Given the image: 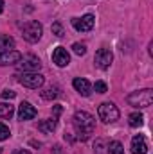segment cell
I'll return each mask as SVG.
<instances>
[{"instance_id":"cell-1","label":"cell","mask_w":153,"mask_h":154,"mask_svg":"<svg viewBox=\"0 0 153 154\" xmlns=\"http://www.w3.org/2000/svg\"><path fill=\"white\" fill-rule=\"evenodd\" d=\"M72 124H74V129L77 133V138L83 140V142L88 140V136L96 129V118L86 111H77L72 118Z\"/></svg>"},{"instance_id":"cell-2","label":"cell","mask_w":153,"mask_h":154,"mask_svg":"<svg viewBox=\"0 0 153 154\" xmlns=\"http://www.w3.org/2000/svg\"><path fill=\"white\" fill-rule=\"evenodd\" d=\"M128 104L133 106V108H150L153 102V90L146 88V90H139V91H133L126 97Z\"/></svg>"},{"instance_id":"cell-3","label":"cell","mask_w":153,"mask_h":154,"mask_svg":"<svg viewBox=\"0 0 153 154\" xmlns=\"http://www.w3.org/2000/svg\"><path fill=\"white\" fill-rule=\"evenodd\" d=\"M16 81H18L22 86H25V88L38 90V88L43 86L45 77L41 75V74H38V72H22V74L16 75Z\"/></svg>"},{"instance_id":"cell-4","label":"cell","mask_w":153,"mask_h":154,"mask_svg":"<svg viewBox=\"0 0 153 154\" xmlns=\"http://www.w3.org/2000/svg\"><path fill=\"white\" fill-rule=\"evenodd\" d=\"M41 32H43V27H41V23L36 22V20H33V22H27L25 25H24V31H22V36L25 41H29V43H36L40 38H41Z\"/></svg>"},{"instance_id":"cell-5","label":"cell","mask_w":153,"mask_h":154,"mask_svg":"<svg viewBox=\"0 0 153 154\" xmlns=\"http://www.w3.org/2000/svg\"><path fill=\"white\" fill-rule=\"evenodd\" d=\"M97 115L105 124H112V122H115L119 118V109L112 102H103L99 106V109H97Z\"/></svg>"},{"instance_id":"cell-6","label":"cell","mask_w":153,"mask_h":154,"mask_svg":"<svg viewBox=\"0 0 153 154\" xmlns=\"http://www.w3.org/2000/svg\"><path fill=\"white\" fill-rule=\"evenodd\" d=\"M94 23H96V18L92 14H85L81 18H74L72 20V27L76 29L77 32H88V31H92Z\"/></svg>"},{"instance_id":"cell-7","label":"cell","mask_w":153,"mask_h":154,"mask_svg":"<svg viewBox=\"0 0 153 154\" xmlns=\"http://www.w3.org/2000/svg\"><path fill=\"white\" fill-rule=\"evenodd\" d=\"M112 61H114V54H112L108 48H99V50L96 52V65H97L99 68H103V70L110 68Z\"/></svg>"},{"instance_id":"cell-8","label":"cell","mask_w":153,"mask_h":154,"mask_svg":"<svg viewBox=\"0 0 153 154\" xmlns=\"http://www.w3.org/2000/svg\"><path fill=\"white\" fill-rule=\"evenodd\" d=\"M52 63H54L56 66L63 68V66H67V65L70 63V54H69L63 47H56L54 52H52Z\"/></svg>"},{"instance_id":"cell-9","label":"cell","mask_w":153,"mask_h":154,"mask_svg":"<svg viewBox=\"0 0 153 154\" xmlns=\"http://www.w3.org/2000/svg\"><path fill=\"white\" fill-rule=\"evenodd\" d=\"M22 61V54L18 50H2L0 52V66L5 65H16Z\"/></svg>"},{"instance_id":"cell-10","label":"cell","mask_w":153,"mask_h":154,"mask_svg":"<svg viewBox=\"0 0 153 154\" xmlns=\"http://www.w3.org/2000/svg\"><path fill=\"white\" fill-rule=\"evenodd\" d=\"M18 65V70L20 72H36L41 68V63H40L38 57H24V61L22 63H16Z\"/></svg>"},{"instance_id":"cell-11","label":"cell","mask_w":153,"mask_h":154,"mask_svg":"<svg viewBox=\"0 0 153 154\" xmlns=\"http://www.w3.org/2000/svg\"><path fill=\"white\" fill-rule=\"evenodd\" d=\"M72 84H74L76 91L79 93V95H83V97H88V95H90V91H92L90 82H88L86 79H83V77H76V79L72 81Z\"/></svg>"},{"instance_id":"cell-12","label":"cell","mask_w":153,"mask_h":154,"mask_svg":"<svg viewBox=\"0 0 153 154\" xmlns=\"http://www.w3.org/2000/svg\"><path fill=\"white\" fill-rule=\"evenodd\" d=\"M148 152V145H146V140L142 134H137L133 136L132 140V154H146Z\"/></svg>"},{"instance_id":"cell-13","label":"cell","mask_w":153,"mask_h":154,"mask_svg":"<svg viewBox=\"0 0 153 154\" xmlns=\"http://www.w3.org/2000/svg\"><path fill=\"white\" fill-rule=\"evenodd\" d=\"M36 116V109L29 104V102H22L18 106V118L20 120H31Z\"/></svg>"},{"instance_id":"cell-14","label":"cell","mask_w":153,"mask_h":154,"mask_svg":"<svg viewBox=\"0 0 153 154\" xmlns=\"http://www.w3.org/2000/svg\"><path fill=\"white\" fill-rule=\"evenodd\" d=\"M56 118H47V120H41L38 124V129L41 133H52L54 129H56Z\"/></svg>"},{"instance_id":"cell-15","label":"cell","mask_w":153,"mask_h":154,"mask_svg":"<svg viewBox=\"0 0 153 154\" xmlns=\"http://www.w3.org/2000/svg\"><path fill=\"white\" fill-rule=\"evenodd\" d=\"M58 97H60V88L58 86H49L41 91V99H45V100H54Z\"/></svg>"},{"instance_id":"cell-16","label":"cell","mask_w":153,"mask_h":154,"mask_svg":"<svg viewBox=\"0 0 153 154\" xmlns=\"http://www.w3.org/2000/svg\"><path fill=\"white\" fill-rule=\"evenodd\" d=\"M0 48L2 50H13L15 48V39L7 34H0Z\"/></svg>"},{"instance_id":"cell-17","label":"cell","mask_w":153,"mask_h":154,"mask_svg":"<svg viewBox=\"0 0 153 154\" xmlns=\"http://www.w3.org/2000/svg\"><path fill=\"white\" fill-rule=\"evenodd\" d=\"M15 115V106L7 104V102H2L0 104V118H11Z\"/></svg>"},{"instance_id":"cell-18","label":"cell","mask_w":153,"mask_h":154,"mask_svg":"<svg viewBox=\"0 0 153 154\" xmlns=\"http://www.w3.org/2000/svg\"><path fill=\"white\" fill-rule=\"evenodd\" d=\"M128 124L132 127H141L144 124V116L141 115V113H132V115L128 116Z\"/></svg>"},{"instance_id":"cell-19","label":"cell","mask_w":153,"mask_h":154,"mask_svg":"<svg viewBox=\"0 0 153 154\" xmlns=\"http://www.w3.org/2000/svg\"><path fill=\"white\" fill-rule=\"evenodd\" d=\"M106 149H108V154H122V152H124V149H122V143H121V142H117V140L110 142Z\"/></svg>"},{"instance_id":"cell-20","label":"cell","mask_w":153,"mask_h":154,"mask_svg":"<svg viewBox=\"0 0 153 154\" xmlns=\"http://www.w3.org/2000/svg\"><path fill=\"white\" fill-rule=\"evenodd\" d=\"M72 50H74V54H77V56H85L86 54V45L85 43H74L72 45Z\"/></svg>"},{"instance_id":"cell-21","label":"cell","mask_w":153,"mask_h":154,"mask_svg":"<svg viewBox=\"0 0 153 154\" xmlns=\"http://www.w3.org/2000/svg\"><path fill=\"white\" fill-rule=\"evenodd\" d=\"M50 29H52V34H56L58 38H61V36H63V27H61V23H60V22L52 23V27H50Z\"/></svg>"},{"instance_id":"cell-22","label":"cell","mask_w":153,"mask_h":154,"mask_svg":"<svg viewBox=\"0 0 153 154\" xmlns=\"http://www.w3.org/2000/svg\"><path fill=\"white\" fill-rule=\"evenodd\" d=\"M94 90H96L97 93H106V91H108V88H106V82H103V81H97V82L94 84Z\"/></svg>"},{"instance_id":"cell-23","label":"cell","mask_w":153,"mask_h":154,"mask_svg":"<svg viewBox=\"0 0 153 154\" xmlns=\"http://www.w3.org/2000/svg\"><path fill=\"white\" fill-rule=\"evenodd\" d=\"M9 136H11L9 127H7V125H4V124H0V140H7Z\"/></svg>"},{"instance_id":"cell-24","label":"cell","mask_w":153,"mask_h":154,"mask_svg":"<svg viewBox=\"0 0 153 154\" xmlns=\"http://www.w3.org/2000/svg\"><path fill=\"white\" fill-rule=\"evenodd\" d=\"M15 97H16V93H15L13 90H4V91H2V99H5V100H7V99H15Z\"/></svg>"},{"instance_id":"cell-25","label":"cell","mask_w":153,"mask_h":154,"mask_svg":"<svg viewBox=\"0 0 153 154\" xmlns=\"http://www.w3.org/2000/svg\"><path fill=\"white\" fill-rule=\"evenodd\" d=\"M61 111H63V108H61L60 104H56V106H52V113H54V118H58V116L61 115Z\"/></svg>"},{"instance_id":"cell-26","label":"cell","mask_w":153,"mask_h":154,"mask_svg":"<svg viewBox=\"0 0 153 154\" xmlns=\"http://www.w3.org/2000/svg\"><path fill=\"white\" fill-rule=\"evenodd\" d=\"M15 154H31V152H29V151H24V149H22V151H16Z\"/></svg>"},{"instance_id":"cell-27","label":"cell","mask_w":153,"mask_h":154,"mask_svg":"<svg viewBox=\"0 0 153 154\" xmlns=\"http://www.w3.org/2000/svg\"><path fill=\"white\" fill-rule=\"evenodd\" d=\"M4 11V0H0V13Z\"/></svg>"},{"instance_id":"cell-28","label":"cell","mask_w":153,"mask_h":154,"mask_svg":"<svg viewBox=\"0 0 153 154\" xmlns=\"http://www.w3.org/2000/svg\"><path fill=\"white\" fill-rule=\"evenodd\" d=\"M0 152H2V151H0Z\"/></svg>"}]
</instances>
